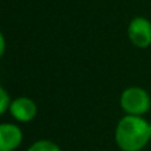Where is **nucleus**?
<instances>
[{
  "label": "nucleus",
  "mask_w": 151,
  "mask_h": 151,
  "mask_svg": "<svg viewBox=\"0 0 151 151\" xmlns=\"http://www.w3.org/2000/svg\"><path fill=\"white\" fill-rule=\"evenodd\" d=\"M11 104H12V102H11L9 97H8V93L5 91L4 88H1L0 89V113L4 114V113L7 111V109H9Z\"/></svg>",
  "instance_id": "nucleus-7"
},
{
  "label": "nucleus",
  "mask_w": 151,
  "mask_h": 151,
  "mask_svg": "<svg viewBox=\"0 0 151 151\" xmlns=\"http://www.w3.org/2000/svg\"><path fill=\"white\" fill-rule=\"evenodd\" d=\"M9 111L15 119L20 122H29L35 118L37 113L36 104L28 97H19L13 99L9 106Z\"/></svg>",
  "instance_id": "nucleus-4"
},
{
  "label": "nucleus",
  "mask_w": 151,
  "mask_h": 151,
  "mask_svg": "<svg viewBox=\"0 0 151 151\" xmlns=\"http://www.w3.org/2000/svg\"><path fill=\"white\" fill-rule=\"evenodd\" d=\"M127 36L137 48H147L151 45V21L143 16H137L127 27Z\"/></svg>",
  "instance_id": "nucleus-3"
},
{
  "label": "nucleus",
  "mask_w": 151,
  "mask_h": 151,
  "mask_svg": "<svg viewBox=\"0 0 151 151\" xmlns=\"http://www.w3.org/2000/svg\"><path fill=\"white\" fill-rule=\"evenodd\" d=\"M151 137V126L139 115H126L115 130V141L123 151H139Z\"/></svg>",
  "instance_id": "nucleus-1"
},
{
  "label": "nucleus",
  "mask_w": 151,
  "mask_h": 151,
  "mask_svg": "<svg viewBox=\"0 0 151 151\" xmlns=\"http://www.w3.org/2000/svg\"><path fill=\"white\" fill-rule=\"evenodd\" d=\"M28 151H61L60 147L50 141H39L33 143Z\"/></svg>",
  "instance_id": "nucleus-6"
},
{
  "label": "nucleus",
  "mask_w": 151,
  "mask_h": 151,
  "mask_svg": "<svg viewBox=\"0 0 151 151\" xmlns=\"http://www.w3.org/2000/svg\"><path fill=\"white\" fill-rule=\"evenodd\" d=\"M121 106L127 115H139L149 111L151 106L150 96L145 89L131 86L121 94Z\"/></svg>",
  "instance_id": "nucleus-2"
},
{
  "label": "nucleus",
  "mask_w": 151,
  "mask_h": 151,
  "mask_svg": "<svg viewBox=\"0 0 151 151\" xmlns=\"http://www.w3.org/2000/svg\"><path fill=\"white\" fill-rule=\"evenodd\" d=\"M23 133L16 125L3 123L0 126V151H13L20 146Z\"/></svg>",
  "instance_id": "nucleus-5"
}]
</instances>
